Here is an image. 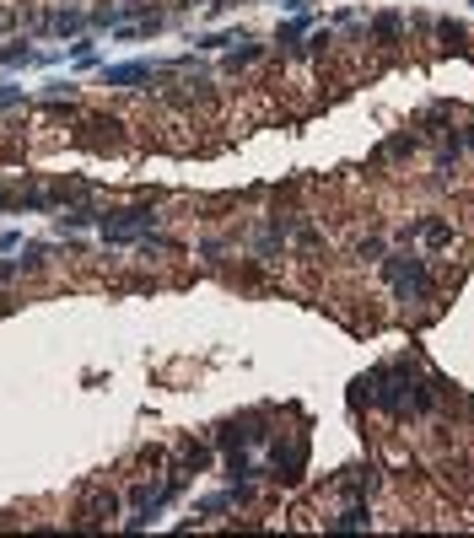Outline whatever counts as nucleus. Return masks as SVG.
I'll return each mask as SVG.
<instances>
[{
	"label": "nucleus",
	"mask_w": 474,
	"mask_h": 538,
	"mask_svg": "<svg viewBox=\"0 0 474 538\" xmlns=\"http://www.w3.org/2000/svg\"><path fill=\"white\" fill-rule=\"evenodd\" d=\"M388 280H393V291H399L404 302H410V296L421 302V296H426V264L399 253V258H388Z\"/></svg>",
	"instance_id": "obj_1"
},
{
	"label": "nucleus",
	"mask_w": 474,
	"mask_h": 538,
	"mask_svg": "<svg viewBox=\"0 0 474 538\" xmlns=\"http://www.w3.org/2000/svg\"><path fill=\"white\" fill-rule=\"evenodd\" d=\"M151 70H157L151 60H135V65H113V70H103V81H108V86H135V81H151Z\"/></svg>",
	"instance_id": "obj_2"
},
{
	"label": "nucleus",
	"mask_w": 474,
	"mask_h": 538,
	"mask_svg": "<svg viewBox=\"0 0 474 538\" xmlns=\"http://www.w3.org/2000/svg\"><path fill=\"white\" fill-rule=\"evenodd\" d=\"M38 27H49V33H76V27H81V11H71V6H65V11L38 16Z\"/></svg>",
	"instance_id": "obj_3"
},
{
	"label": "nucleus",
	"mask_w": 474,
	"mask_h": 538,
	"mask_svg": "<svg viewBox=\"0 0 474 538\" xmlns=\"http://www.w3.org/2000/svg\"><path fill=\"white\" fill-rule=\"evenodd\" d=\"M113 512H119V501H113V495H92V501L81 506L86 522H103V517H113Z\"/></svg>",
	"instance_id": "obj_4"
},
{
	"label": "nucleus",
	"mask_w": 474,
	"mask_h": 538,
	"mask_svg": "<svg viewBox=\"0 0 474 538\" xmlns=\"http://www.w3.org/2000/svg\"><path fill=\"white\" fill-rule=\"evenodd\" d=\"M366 522H372V517H366V506H361V501H351V506H345V512L334 517L329 527H366Z\"/></svg>",
	"instance_id": "obj_5"
},
{
	"label": "nucleus",
	"mask_w": 474,
	"mask_h": 538,
	"mask_svg": "<svg viewBox=\"0 0 474 538\" xmlns=\"http://www.w3.org/2000/svg\"><path fill=\"white\" fill-rule=\"evenodd\" d=\"M259 54H264V49H259V43H248V49H237V54H227V65H232V70H237V65H254V60H259Z\"/></svg>",
	"instance_id": "obj_6"
},
{
	"label": "nucleus",
	"mask_w": 474,
	"mask_h": 538,
	"mask_svg": "<svg viewBox=\"0 0 474 538\" xmlns=\"http://www.w3.org/2000/svg\"><path fill=\"white\" fill-rule=\"evenodd\" d=\"M356 258H383V243H377V237H366V243L356 248Z\"/></svg>",
	"instance_id": "obj_7"
}]
</instances>
